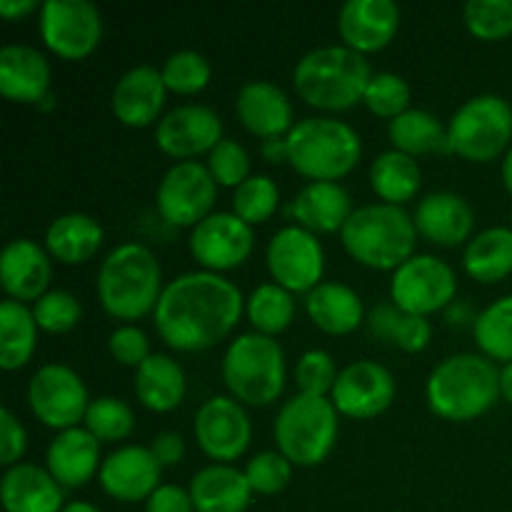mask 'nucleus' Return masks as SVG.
I'll use <instances>...</instances> for the list:
<instances>
[{"label": "nucleus", "mask_w": 512, "mask_h": 512, "mask_svg": "<svg viewBox=\"0 0 512 512\" xmlns=\"http://www.w3.org/2000/svg\"><path fill=\"white\" fill-rule=\"evenodd\" d=\"M393 373L375 360H355L340 368L330 400L340 415L355 420H370L385 413L395 400Z\"/></svg>", "instance_id": "17"}, {"label": "nucleus", "mask_w": 512, "mask_h": 512, "mask_svg": "<svg viewBox=\"0 0 512 512\" xmlns=\"http://www.w3.org/2000/svg\"><path fill=\"white\" fill-rule=\"evenodd\" d=\"M510 228H512V213H510Z\"/></svg>", "instance_id": "59"}, {"label": "nucleus", "mask_w": 512, "mask_h": 512, "mask_svg": "<svg viewBox=\"0 0 512 512\" xmlns=\"http://www.w3.org/2000/svg\"><path fill=\"white\" fill-rule=\"evenodd\" d=\"M38 8H43L38 0H0V15L8 20L23 18V15L35 13Z\"/></svg>", "instance_id": "54"}, {"label": "nucleus", "mask_w": 512, "mask_h": 512, "mask_svg": "<svg viewBox=\"0 0 512 512\" xmlns=\"http://www.w3.org/2000/svg\"><path fill=\"white\" fill-rule=\"evenodd\" d=\"M413 220L425 240L443 245V248H455V245L470 240L475 225L470 203L453 190H435V193L420 198Z\"/></svg>", "instance_id": "24"}, {"label": "nucleus", "mask_w": 512, "mask_h": 512, "mask_svg": "<svg viewBox=\"0 0 512 512\" xmlns=\"http://www.w3.org/2000/svg\"><path fill=\"white\" fill-rule=\"evenodd\" d=\"M83 423L100 443H118L133 433L135 413L125 400L103 395V398L90 400Z\"/></svg>", "instance_id": "39"}, {"label": "nucleus", "mask_w": 512, "mask_h": 512, "mask_svg": "<svg viewBox=\"0 0 512 512\" xmlns=\"http://www.w3.org/2000/svg\"><path fill=\"white\" fill-rule=\"evenodd\" d=\"M218 183L200 160H178L165 170L155 190V205L170 225L195 228L213 213Z\"/></svg>", "instance_id": "12"}, {"label": "nucleus", "mask_w": 512, "mask_h": 512, "mask_svg": "<svg viewBox=\"0 0 512 512\" xmlns=\"http://www.w3.org/2000/svg\"><path fill=\"white\" fill-rule=\"evenodd\" d=\"M465 28L480 40L512 35V0H468L463 5Z\"/></svg>", "instance_id": "43"}, {"label": "nucleus", "mask_w": 512, "mask_h": 512, "mask_svg": "<svg viewBox=\"0 0 512 512\" xmlns=\"http://www.w3.org/2000/svg\"><path fill=\"white\" fill-rule=\"evenodd\" d=\"M268 270L278 285L290 293H310L323 283L325 250L318 235L303 225H285L270 238L265 250Z\"/></svg>", "instance_id": "14"}, {"label": "nucleus", "mask_w": 512, "mask_h": 512, "mask_svg": "<svg viewBox=\"0 0 512 512\" xmlns=\"http://www.w3.org/2000/svg\"><path fill=\"white\" fill-rule=\"evenodd\" d=\"M418 235L413 215L403 205L390 203L360 205L340 230V240L350 258L373 270L393 273L415 255Z\"/></svg>", "instance_id": "5"}, {"label": "nucleus", "mask_w": 512, "mask_h": 512, "mask_svg": "<svg viewBox=\"0 0 512 512\" xmlns=\"http://www.w3.org/2000/svg\"><path fill=\"white\" fill-rule=\"evenodd\" d=\"M33 315L40 330L60 335V333H68V330H73L75 325H78L80 315H83V308H80V300L75 298L70 290L55 288V290H48L43 298L35 300Z\"/></svg>", "instance_id": "44"}, {"label": "nucleus", "mask_w": 512, "mask_h": 512, "mask_svg": "<svg viewBox=\"0 0 512 512\" xmlns=\"http://www.w3.org/2000/svg\"><path fill=\"white\" fill-rule=\"evenodd\" d=\"M285 353L280 343L263 333H243L223 355V380L238 403L265 408L285 390Z\"/></svg>", "instance_id": "7"}, {"label": "nucleus", "mask_w": 512, "mask_h": 512, "mask_svg": "<svg viewBox=\"0 0 512 512\" xmlns=\"http://www.w3.org/2000/svg\"><path fill=\"white\" fill-rule=\"evenodd\" d=\"M340 413L330 398L298 393L288 398L275 418L278 450L300 468L320 465L338 443Z\"/></svg>", "instance_id": "8"}, {"label": "nucleus", "mask_w": 512, "mask_h": 512, "mask_svg": "<svg viewBox=\"0 0 512 512\" xmlns=\"http://www.w3.org/2000/svg\"><path fill=\"white\" fill-rule=\"evenodd\" d=\"M193 433L208 458L230 465L248 450L253 425L233 395H213L195 413Z\"/></svg>", "instance_id": "15"}, {"label": "nucleus", "mask_w": 512, "mask_h": 512, "mask_svg": "<svg viewBox=\"0 0 512 512\" xmlns=\"http://www.w3.org/2000/svg\"><path fill=\"white\" fill-rule=\"evenodd\" d=\"M63 512H103L98 508V505L88 503V500H70V503H65Z\"/></svg>", "instance_id": "58"}, {"label": "nucleus", "mask_w": 512, "mask_h": 512, "mask_svg": "<svg viewBox=\"0 0 512 512\" xmlns=\"http://www.w3.org/2000/svg\"><path fill=\"white\" fill-rule=\"evenodd\" d=\"M238 285L223 273L190 270L168 280L153 310L155 330L180 353H200L228 338L245 313Z\"/></svg>", "instance_id": "1"}, {"label": "nucleus", "mask_w": 512, "mask_h": 512, "mask_svg": "<svg viewBox=\"0 0 512 512\" xmlns=\"http://www.w3.org/2000/svg\"><path fill=\"white\" fill-rule=\"evenodd\" d=\"M50 63L33 45L0 48V93L13 103H40L50 95Z\"/></svg>", "instance_id": "27"}, {"label": "nucleus", "mask_w": 512, "mask_h": 512, "mask_svg": "<svg viewBox=\"0 0 512 512\" xmlns=\"http://www.w3.org/2000/svg\"><path fill=\"white\" fill-rule=\"evenodd\" d=\"M145 512H195V505L190 490L168 483L145 500Z\"/></svg>", "instance_id": "51"}, {"label": "nucleus", "mask_w": 512, "mask_h": 512, "mask_svg": "<svg viewBox=\"0 0 512 512\" xmlns=\"http://www.w3.org/2000/svg\"><path fill=\"white\" fill-rule=\"evenodd\" d=\"M38 25L43 43L65 60L88 58L103 38V15L90 0H48Z\"/></svg>", "instance_id": "13"}, {"label": "nucleus", "mask_w": 512, "mask_h": 512, "mask_svg": "<svg viewBox=\"0 0 512 512\" xmlns=\"http://www.w3.org/2000/svg\"><path fill=\"white\" fill-rule=\"evenodd\" d=\"M403 310L395 303H380L370 310L368 315V328L373 333L375 340H383V343H390L393 340V330L398 325V318Z\"/></svg>", "instance_id": "53"}, {"label": "nucleus", "mask_w": 512, "mask_h": 512, "mask_svg": "<svg viewBox=\"0 0 512 512\" xmlns=\"http://www.w3.org/2000/svg\"><path fill=\"white\" fill-rule=\"evenodd\" d=\"M363 103L378 118H398L405 110H410V85L403 75L393 70H380L373 73L368 88H365Z\"/></svg>", "instance_id": "42"}, {"label": "nucleus", "mask_w": 512, "mask_h": 512, "mask_svg": "<svg viewBox=\"0 0 512 512\" xmlns=\"http://www.w3.org/2000/svg\"><path fill=\"white\" fill-rule=\"evenodd\" d=\"M223 140V120L210 105L183 103L168 110L155 125V143L165 155L190 160L210 153Z\"/></svg>", "instance_id": "18"}, {"label": "nucleus", "mask_w": 512, "mask_h": 512, "mask_svg": "<svg viewBox=\"0 0 512 512\" xmlns=\"http://www.w3.org/2000/svg\"><path fill=\"white\" fill-rule=\"evenodd\" d=\"M340 370L335 365L333 355L325 350L315 348L300 355L298 365H295V383H298V393L305 395H320V398H330L333 385L338 380Z\"/></svg>", "instance_id": "46"}, {"label": "nucleus", "mask_w": 512, "mask_h": 512, "mask_svg": "<svg viewBox=\"0 0 512 512\" xmlns=\"http://www.w3.org/2000/svg\"><path fill=\"white\" fill-rule=\"evenodd\" d=\"M150 450H153L155 460H158L163 468H168V465H178L180 460H183L185 440L183 435L175 433V430H163V433H158L153 438Z\"/></svg>", "instance_id": "52"}, {"label": "nucleus", "mask_w": 512, "mask_h": 512, "mask_svg": "<svg viewBox=\"0 0 512 512\" xmlns=\"http://www.w3.org/2000/svg\"><path fill=\"white\" fill-rule=\"evenodd\" d=\"M373 70L368 58L348 45H320L308 50L293 68L300 98L318 110L338 113L363 100Z\"/></svg>", "instance_id": "3"}, {"label": "nucleus", "mask_w": 512, "mask_h": 512, "mask_svg": "<svg viewBox=\"0 0 512 512\" xmlns=\"http://www.w3.org/2000/svg\"><path fill=\"white\" fill-rule=\"evenodd\" d=\"M430 340H433V325H430V320L425 315L400 313L390 343L398 345L405 353H420V350L428 348Z\"/></svg>", "instance_id": "50"}, {"label": "nucleus", "mask_w": 512, "mask_h": 512, "mask_svg": "<svg viewBox=\"0 0 512 512\" xmlns=\"http://www.w3.org/2000/svg\"><path fill=\"white\" fill-rule=\"evenodd\" d=\"M400 28V8L395 0H348L338 13V33L343 45L358 53L383 50Z\"/></svg>", "instance_id": "21"}, {"label": "nucleus", "mask_w": 512, "mask_h": 512, "mask_svg": "<svg viewBox=\"0 0 512 512\" xmlns=\"http://www.w3.org/2000/svg\"><path fill=\"white\" fill-rule=\"evenodd\" d=\"M0 500L5 512H63V485L33 463H18L5 468L0 478Z\"/></svg>", "instance_id": "26"}, {"label": "nucleus", "mask_w": 512, "mask_h": 512, "mask_svg": "<svg viewBox=\"0 0 512 512\" xmlns=\"http://www.w3.org/2000/svg\"><path fill=\"white\" fill-rule=\"evenodd\" d=\"M465 273L478 283H498L512 273V228L493 225L468 240L463 253Z\"/></svg>", "instance_id": "33"}, {"label": "nucleus", "mask_w": 512, "mask_h": 512, "mask_svg": "<svg viewBox=\"0 0 512 512\" xmlns=\"http://www.w3.org/2000/svg\"><path fill=\"white\" fill-rule=\"evenodd\" d=\"M425 398L438 418L468 423L498 403L500 368L483 353L448 355L430 373Z\"/></svg>", "instance_id": "2"}, {"label": "nucleus", "mask_w": 512, "mask_h": 512, "mask_svg": "<svg viewBox=\"0 0 512 512\" xmlns=\"http://www.w3.org/2000/svg\"><path fill=\"white\" fill-rule=\"evenodd\" d=\"M28 450V433H25L23 423L13 415V410H0V465L13 468V465L23 463V455Z\"/></svg>", "instance_id": "49"}, {"label": "nucleus", "mask_w": 512, "mask_h": 512, "mask_svg": "<svg viewBox=\"0 0 512 512\" xmlns=\"http://www.w3.org/2000/svg\"><path fill=\"white\" fill-rule=\"evenodd\" d=\"M208 170L215 183L225 188H238L240 183L250 178V155L238 140L223 138L208 153Z\"/></svg>", "instance_id": "47"}, {"label": "nucleus", "mask_w": 512, "mask_h": 512, "mask_svg": "<svg viewBox=\"0 0 512 512\" xmlns=\"http://www.w3.org/2000/svg\"><path fill=\"white\" fill-rule=\"evenodd\" d=\"M458 293L455 270L430 253H415L390 278V298L403 313L433 315L448 308Z\"/></svg>", "instance_id": "10"}, {"label": "nucleus", "mask_w": 512, "mask_h": 512, "mask_svg": "<svg viewBox=\"0 0 512 512\" xmlns=\"http://www.w3.org/2000/svg\"><path fill=\"white\" fill-rule=\"evenodd\" d=\"M195 512H245L253 500V488L245 470L228 463H213L190 480Z\"/></svg>", "instance_id": "28"}, {"label": "nucleus", "mask_w": 512, "mask_h": 512, "mask_svg": "<svg viewBox=\"0 0 512 512\" xmlns=\"http://www.w3.org/2000/svg\"><path fill=\"white\" fill-rule=\"evenodd\" d=\"M370 185L380 203L403 205L420 193L423 185V170L418 158L400 150H385L370 165Z\"/></svg>", "instance_id": "34"}, {"label": "nucleus", "mask_w": 512, "mask_h": 512, "mask_svg": "<svg viewBox=\"0 0 512 512\" xmlns=\"http://www.w3.org/2000/svg\"><path fill=\"white\" fill-rule=\"evenodd\" d=\"M188 390L185 370L165 353H153L135 368V395L153 413H170L178 408Z\"/></svg>", "instance_id": "32"}, {"label": "nucleus", "mask_w": 512, "mask_h": 512, "mask_svg": "<svg viewBox=\"0 0 512 512\" xmlns=\"http://www.w3.org/2000/svg\"><path fill=\"white\" fill-rule=\"evenodd\" d=\"M245 313H248L250 325L255 333L278 335L293 323L295 318V300L290 290L278 283H263L248 295L245 300Z\"/></svg>", "instance_id": "37"}, {"label": "nucleus", "mask_w": 512, "mask_h": 512, "mask_svg": "<svg viewBox=\"0 0 512 512\" xmlns=\"http://www.w3.org/2000/svg\"><path fill=\"white\" fill-rule=\"evenodd\" d=\"M253 225L240 220L233 210L210 213L190 230V255L210 273H223L243 265L253 253Z\"/></svg>", "instance_id": "16"}, {"label": "nucleus", "mask_w": 512, "mask_h": 512, "mask_svg": "<svg viewBox=\"0 0 512 512\" xmlns=\"http://www.w3.org/2000/svg\"><path fill=\"white\" fill-rule=\"evenodd\" d=\"M280 205V188L270 175L255 173L233 193V213L248 225L265 223Z\"/></svg>", "instance_id": "40"}, {"label": "nucleus", "mask_w": 512, "mask_h": 512, "mask_svg": "<svg viewBox=\"0 0 512 512\" xmlns=\"http://www.w3.org/2000/svg\"><path fill=\"white\" fill-rule=\"evenodd\" d=\"M500 173H503V183H505V190L512 195V145L508 153L503 155V165H500Z\"/></svg>", "instance_id": "57"}, {"label": "nucleus", "mask_w": 512, "mask_h": 512, "mask_svg": "<svg viewBox=\"0 0 512 512\" xmlns=\"http://www.w3.org/2000/svg\"><path fill=\"white\" fill-rule=\"evenodd\" d=\"M512 105L503 95L480 93L465 100L448 123V145L470 163H490L510 150Z\"/></svg>", "instance_id": "9"}, {"label": "nucleus", "mask_w": 512, "mask_h": 512, "mask_svg": "<svg viewBox=\"0 0 512 512\" xmlns=\"http://www.w3.org/2000/svg\"><path fill=\"white\" fill-rule=\"evenodd\" d=\"M163 465L145 445H123L113 450L100 465V488L120 503L148 500L160 488Z\"/></svg>", "instance_id": "19"}, {"label": "nucleus", "mask_w": 512, "mask_h": 512, "mask_svg": "<svg viewBox=\"0 0 512 512\" xmlns=\"http://www.w3.org/2000/svg\"><path fill=\"white\" fill-rule=\"evenodd\" d=\"M108 348L110 355H113L120 365H128V368H140V365L153 355L150 353V340L148 335H145V330L133 323L118 325V328L110 333Z\"/></svg>", "instance_id": "48"}, {"label": "nucleus", "mask_w": 512, "mask_h": 512, "mask_svg": "<svg viewBox=\"0 0 512 512\" xmlns=\"http://www.w3.org/2000/svg\"><path fill=\"white\" fill-rule=\"evenodd\" d=\"M38 330L33 308L10 298L0 303V365L3 370H20L30 363L38 345Z\"/></svg>", "instance_id": "35"}, {"label": "nucleus", "mask_w": 512, "mask_h": 512, "mask_svg": "<svg viewBox=\"0 0 512 512\" xmlns=\"http://www.w3.org/2000/svg\"><path fill=\"white\" fill-rule=\"evenodd\" d=\"M288 163L313 180H335L348 175L363 155L360 133L333 115H313L293 125L288 135Z\"/></svg>", "instance_id": "6"}, {"label": "nucleus", "mask_w": 512, "mask_h": 512, "mask_svg": "<svg viewBox=\"0 0 512 512\" xmlns=\"http://www.w3.org/2000/svg\"><path fill=\"white\" fill-rule=\"evenodd\" d=\"M388 135L395 150L413 155V158L450 150L448 125L440 123L438 115L423 108H410L403 115L390 120Z\"/></svg>", "instance_id": "36"}, {"label": "nucleus", "mask_w": 512, "mask_h": 512, "mask_svg": "<svg viewBox=\"0 0 512 512\" xmlns=\"http://www.w3.org/2000/svg\"><path fill=\"white\" fill-rule=\"evenodd\" d=\"M103 240V225L88 213H63L45 230V250L63 265L88 263Z\"/></svg>", "instance_id": "31"}, {"label": "nucleus", "mask_w": 512, "mask_h": 512, "mask_svg": "<svg viewBox=\"0 0 512 512\" xmlns=\"http://www.w3.org/2000/svg\"><path fill=\"white\" fill-rule=\"evenodd\" d=\"M98 298L118 320H138L153 313L163 293V268L143 243H120L105 255L98 270Z\"/></svg>", "instance_id": "4"}, {"label": "nucleus", "mask_w": 512, "mask_h": 512, "mask_svg": "<svg viewBox=\"0 0 512 512\" xmlns=\"http://www.w3.org/2000/svg\"><path fill=\"white\" fill-rule=\"evenodd\" d=\"M53 265L50 253L30 238L10 240L0 255V283L5 295L18 303H35L48 293Z\"/></svg>", "instance_id": "22"}, {"label": "nucleus", "mask_w": 512, "mask_h": 512, "mask_svg": "<svg viewBox=\"0 0 512 512\" xmlns=\"http://www.w3.org/2000/svg\"><path fill=\"white\" fill-rule=\"evenodd\" d=\"M48 473L63 488H83L100 473V440L85 425L60 430L45 453Z\"/></svg>", "instance_id": "25"}, {"label": "nucleus", "mask_w": 512, "mask_h": 512, "mask_svg": "<svg viewBox=\"0 0 512 512\" xmlns=\"http://www.w3.org/2000/svg\"><path fill=\"white\" fill-rule=\"evenodd\" d=\"M245 475L258 495H278L293 480V463L280 450H263L245 465Z\"/></svg>", "instance_id": "45"}, {"label": "nucleus", "mask_w": 512, "mask_h": 512, "mask_svg": "<svg viewBox=\"0 0 512 512\" xmlns=\"http://www.w3.org/2000/svg\"><path fill=\"white\" fill-rule=\"evenodd\" d=\"M305 310L315 328L328 335H348L360 328L365 308L360 295L350 285L338 280H323L318 288L305 295Z\"/></svg>", "instance_id": "30"}, {"label": "nucleus", "mask_w": 512, "mask_h": 512, "mask_svg": "<svg viewBox=\"0 0 512 512\" xmlns=\"http://www.w3.org/2000/svg\"><path fill=\"white\" fill-rule=\"evenodd\" d=\"M260 153L268 163H280V160H288V140L285 138H268L260 145Z\"/></svg>", "instance_id": "55"}, {"label": "nucleus", "mask_w": 512, "mask_h": 512, "mask_svg": "<svg viewBox=\"0 0 512 512\" xmlns=\"http://www.w3.org/2000/svg\"><path fill=\"white\" fill-rule=\"evenodd\" d=\"M500 395L512 405V363H505L500 368Z\"/></svg>", "instance_id": "56"}, {"label": "nucleus", "mask_w": 512, "mask_h": 512, "mask_svg": "<svg viewBox=\"0 0 512 512\" xmlns=\"http://www.w3.org/2000/svg\"><path fill=\"white\" fill-rule=\"evenodd\" d=\"M290 210L310 233H335L353 215V198L335 180H313L295 195Z\"/></svg>", "instance_id": "29"}, {"label": "nucleus", "mask_w": 512, "mask_h": 512, "mask_svg": "<svg viewBox=\"0 0 512 512\" xmlns=\"http://www.w3.org/2000/svg\"><path fill=\"white\" fill-rule=\"evenodd\" d=\"M240 123L258 138H283L293 130V103L273 80H248L235 98Z\"/></svg>", "instance_id": "23"}, {"label": "nucleus", "mask_w": 512, "mask_h": 512, "mask_svg": "<svg viewBox=\"0 0 512 512\" xmlns=\"http://www.w3.org/2000/svg\"><path fill=\"white\" fill-rule=\"evenodd\" d=\"M475 343L490 360L512 363V293L493 300L473 323Z\"/></svg>", "instance_id": "38"}, {"label": "nucleus", "mask_w": 512, "mask_h": 512, "mask_svg": "<svg viewBox=\"0 0 512 512\" xmlns=\"http://www.w3.org/2000/svg\"><path fill=\"white\" fill-rule=\"evenodd\" d=\"M165 85L163 73L153 65H135L120 75L118 83L110 93V108L113 115L128 128H148L158 125L160 113L165 108Z\"/></svg>", "instance_id": "20"}, {"label": "nucleus", "mask_w": 512, "mask_h": 512, "mask_svg": "<svg viewBox=\"0 0 512 512\" xmlns=\"http://www.w3.org/2000/svg\"><path fill=\"white\" fill-rule=\"evenodd\" d=\"M160 73H163L168 90L178 95H195L208 88L213 68H210V60L203 53L185 48L170 53Z\"/></svg>", "instance_id": "41"}, {"label": "nucleus", "mask_w": 512, "mask_h": 512, "mask_svg": "<svg viewBox=\"0 0 512 512\" xmlns=\"http://www.w3.org/2000/svg\"><path fill=\"white\" fill-rule=\"evenodd\" d=\"M28 405L35 418L53 430L78 428L88 413L90 395L83 378L63 363H45L28 383Z\"/></svg>", "instance_id": "11"}]
</instances>
